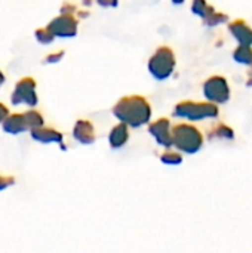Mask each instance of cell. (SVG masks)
<instances>
[{
    "label": "cell",
    "mask_w": 252,
    "mask_h": 253,
    "mask_svg": "<svg viewBox=\"0 0 252 253\" xmlns=\"http://www.w3.org/2000/svg\"><path fill=\"white\" fill-rule=\"evenodd\" d=\"M175 65H177L175 53L169 46L157 47L153 52V55L149 58V62H147L149 73L157 82L168 80L172 76V73L175 70Z\"/></svg>",
    "instance_id": "cell-2"
},
{
    "label": "cell",
    "mask_w": 252,
    "mask_h": 253,
    "mask_svg": "<svg viewBox=\"0 0 252 253\" xmlns=\"http://www.w3.org/2000/svg\"><path fill=\"white\" fill-rule=\"evenodd\" d=\"M171 135H172V147L178 148L180 151L195 153L202 145V135L192 125L180 123L171 129Z\"/></svg>",
    "instance_id": "cell-3"
},
{
    "label": "cell",
    "mask_w": 252,
    "mask_h": 253,
    "mask_svg": "<svg viewBox=\"0 0 252 253\" xmlns=\"http://www.w3.org/2000/svg\"><path fill=\"white\" fill-rule=\"evenodd\" d=\"M248 84L250 86H252V70L248 73Z\"/></svg>",
    "instance_id": "cell-27"
},
{
    "label": "cell",
    "mask_w": 252,
    "mask_h": 253,
    "mask_svg": "<svg viewBox=\"0 0 252 253\" xmlns=\"http://www.w3.org/2000/svg\"><path fill=\"white\" fill-rule=\"evenodd\" d=\"M10 113H9V108L3 104V102H0V125L3 123V120L9 116Z\"/></svg>",
    "instance_id": "cell-24"
},
{
    "label": "cell",
    "mask_w": 252,
    "mask_h": 253,
    "mask_svg": "<svg viewBox=\"0 0 252 253\" xmlns=\"http://www.w3.org/2000/svg\"><path fill=\"white\" fill-rule=\"evenodd\" d=\"M4 82H6V76H4V73L1 71V68H0V87L4 84Z\"/></svg>",
    "instance_id": "cell-25"
},
{
    "label": "cell",
    "mask_w": 252,
    "mask_h": 253,
    "mask_svg": "<svg viewBox=\"0 0 252 253\" xmlns=\"http://www.w3.org/2000/svg\"><path fill=\"white\" fill-rule=\"evenodd\" d=\"M34 37H36V40L40 43V44H52L53 42H55V37L52 36V33L46 28V27H43V28H37L36 31H34Z\"/></svg>",
    "instance_id": "cell-17"
},
{
    "label": "cell",
    "mask_w": 252,
    "mask_h": 253,
    "mask_svg": "<svg viewBox=\"0 0 252 253\" xmlns=\"http://www.w3.org/2000/svg\"><path fill=\"white\" fill-rule=\"evenodd\" d=\"M203 22H205V25H208V27H217V25H220V24L229 22V16H227L226 13H221V12L214 10L206 19H203Z\"/></svg>",
    "instance_id": "cell-18"
},
{
    "label": "cell",
    "mask_w": 252,
    "mask_h": 253,
    "mask_svg": "<svg viewBox=\"0 0 252 253\" xmlns=\"http://www.w3.org/2000/svg\"><path fill=\"white\" fill-rule=\"evenodd\" d=\"M30 135L36 142H40V144H58V145L64 147V144H62L64 142V135L59 130L53 129V127L42 126V127L30 130Z\"/></svg>",
    "instance_id": "cell-10"
},
{
    "label": "cell",
    "mask_w": 252,
    "mask_h": 253,
    "mask_svg": "<svg viewBox=\"0 0 252 253\" xmlns=\"http://www.w3.org/2000/svg\"><path fill=\"white\" fill-rule=\"evenodd\" d=\"M218 114L217 105L212 102H193V101H183L175 105L174 116L180 119H187L192 122L211 119Z\"/></svg>",
    "instance_id": "cell-4"
},
{
    "label": "cell",
    "mask_w": 252,
    "mask_h": 253,
    "mask_svg": "<svg viewBox=\"0 0 252 253\" xmlns=\"http://www.w3.org/2000/svg\"><path fill=\"white\" fill-rule=\"evenodd\" d=\"M233 59L239 64L252 67V46H238L233 52Z\"/></svg>",
    "instance_id": "cell-16"
},
{
    "label": "cell",
    "mask_w": 252,
    "mask_h": 253,
    "mask_svg": "<svg viewBox=\"0 0 252 253\" xmlns=\"http://www.w3.org/2000/svg\"><path fill=\"white\" fill-rule=\"evenodd\" d=\"M203 95L209 102L223 104L230 96L227 80L221 76H212L203 83Z\"/></svg>",
    "instance_id": "cell-7"
},
{
    "label": "cell",
    "mask_w": 252,
    "mask_h": 253,
    "mask_svg": "<svg viewBox=\"0 0 252 253\" xmlns=\"http://www.w3.org/2000/svg\"><path fill=\"white\" fill-rule=\"evenodd\" d=\"M24 119H25V125L28 127V132L33 130V129H37V127H42L45 126V119L42 116V113H39L37 110L34 108H30L27 110L25 113H22Z\"/></svg>",
    "instance_id": "cell-14"
},
{
    "label": "cell",
    "mask_w": 252,
    "mask_h": 253,
    "mask_svg": "<svg viewBox=\"0 0 252 253\" xmlns=\"http://www.w3.org/2000/svg\"><path fill=\"white\" fill-rule=\"evenodd\" d=\"M129 141V127L123 123H117L108 133V144L113 150L122 148Z\"/></svg>",
    "instance_id": "cell-13"
},
{
    "label": "cell",
    "mask_w": 252,
    "mask_h": 253,
    "mask_svg": "<svg viewBox=\"0 0 252 253\" xmlns=\"http://www.w3.org/2000/svg\"><path fill=\"white\" fill-rule=\"evenodd\" d=\"M120 0H95V3L101 7H117Z\"/></svg>",
    "instance_id": "cell-23"
},
{
    "label": "cell",
    "mask_w": 252,
    "mask_h": 253,
    "mask_svg": "<svg viewBox=\"0 0 252 253\" xmlns=\"http://www.w3.org/2000/svg\"><path fill=\"white\" fill-rule=\"evenodd\" d=\"M171 1H172L174 4H177V6H178V4H183V3H184L186 0H171Z\"/></svg>",
    "instance_id": "cell-28"
},
{
    "label": "cell",
    "mask_w": 252,
    "mask_h": 253,
    "mask_svg": "<svg viewBox=\"0 0 252 253\" xmlns=\"http://www.w3.org/2000/svg\"><path fill=\"white\" fill-rule=\"evenodd\" d=\"M111 113L119 120V123L126 125L129 129H137L150 123L151 105L141 95H129L120 98L113 105Z\"/></svg>",
    "instance_id": "cell-1"
},
{
    "label": "cell",
    "mask_w": 252,
    "mask_h": 253,
    "mask_svg": "<svg viewBox=\"0 0 252 253\" xmlns=\"http://www.w3.org/2000/svg\"><path fill=\"white\" fill-rule=\"evenodd\" d=\"M215 9L208 4L206 0H192V12L198 16H201L202 19H206Z\"/></svg>",
    "instance_id": "cell-15"
},
{
    "label": "cell",
    "mask_w": 252,
    "mask_h": 253,
    "mask_svg": "<svg viewBox=\"0 0 252 253\" xmlns=\"http://www.w3.org/2000/svg\"><path fill=\"white\" fill-rule=\"evenodd\" d=\"M229 33L236 39L239 46H252V28L242 19L229 22Z\"/></svg>",
    "instance_id": "cell-11"
},
{
    "label": "cell",
    "mask_w": 252,
    "mask_h": 253,
    "mask_svg": "<svg viewBox=\"0 0 252 253\" xmlns=\"http://www.w3.org/2000/svg\"><path fill=\"white\" fill-rule=\"evenodd\" d=\"M160 160L166 165H178L181 162V156L177 153H172V151H165L160 156Z\"/></svg>",
    "instance_id": "cell-19"
},
{
    "label": "cell",
    "mask_w": 252,
    "mask_h": 253,
    "mask_svg": "<svg viewBox=\"0 0 252 253\" xmlns=\"http://www.w3.org/2000/svg\"><path fill=\"white\" fill-rule=\"evenodd\" d=\"M46 28L52 33L55 39H71L77 36L79 31V19L74 15L59 13L50 22H48Z\"/></svg>",
    "instance_id": "cell-6"
},
{
    "label": "cell",
    "mask_w": 252,
    "mask_h": 253,
    "mask_svg": "<svg viewBox=\"0 0 252 253\" xmlns=\"http://www.w3.org/2000/svg\"><path fill=\"white\" fill-rule=\"evenodd\" d=\"M15 184V178L13 176H7V175H0V191L12 187Z\"/></svg>",
    "instance_id": "cell-22"
},
{
    "label": "cell",
    "mask_w": 252,
    "mask_h": 253,
    "mask_svg": "<svg viewBox=\"0 0 252 253\" xmlns=\"http://www.w3.org/2000/svg\"><path fill=\"white\" fill-rule=\"evenodd\" d=\"M77 6L73 3V1H64L62 4H61V7H59V12L61 13H65V15H74L76 16V13H77Z\"/></svg>",
    "instance_id": "cell-20"
},
{
    "label": "cell",
    "mask_w": 252,
    "mask_h": 253,
    "mask_svg": "<svg viewBox=\"0 0 252 253\" xmlns=\"http://www.w3.org/2000/svg\"><path fill=\"white\" fill-rule=\"evenodd\" d=\"M171 122L165 117L157 119L156 122L149 125V133L156 139V142L165 148L172 147V135H171Z\"/></svg>",
    "instance_id": "cell-8"
},
{
    "label": "cell",
    "mask_w": 252,
    "mask_h": 253,
    "mask_svg": "<svg viewBox=\"0 0 252 253\" xmlns=\"http://www.w3.org/2000/svg\"><path fill=\"white\" fill-rule=\"evenodd\" d=\"M10 104L27 105L28 108H34L39 104L37 83L33 77H22L16 82L10 95Z\"/></svg>",
    "instance_id": "cell-5"
},
{
    "label": "cell",
    "mask_w": 252,
    "mask_h": 253,
    "mask_svg": "<svg viewBox=\"0 0 252 253\" xmlns=\"http://www.w3.org/2000/svg\"><path fill=\"white\" fill-rule=\"evenodd\" d=\"M64 58V50H56L52 53H48L45 58V64H58Z\"/></svg>",
    "instance_id": "cell-21"
},
{
    "label": "cell",
    "mask_w": 252,
    "mask_h": 253,
    "mask_svg": "<svg viewBox=\"0 0 252 253\" xmlns=\"http://www.w3.org/2000/svg\"><path fill=\"white\" fill-rule=\"evenodd\" d=\"M1 127H3V130H4L6 133H9V135H19V133H24V132L28 130L22 113L9 114V116L3 120Z\"/></svg>",
    "instance_id": "cell-12"
},
{
    "label": "cell",
    "mask_w": 252,
    "mask_h": 253,
    "mask_svg": "<svg viewBox=\"0 0 252 253\" xmlns=\"http://www.w3.org/2000/svg\"><path fill=\"white\" fill-rule=\"evenodd\" d=\"M73 138L82 145H92L95 142V127L89 120L80 119L73 127Z\"/></svg>",
    "instance_id": "cell-9"
},
{
    "label": "cell",
    "mask_w": 252,
    "mask_h": 253,
    "mask_svg": "<svg viewBox=\"0 0 252 253\" xmlns=\"http://www.w3.org/2000/svg\"><path fill=\"white\" fill-rule=\"evenodd\" d=\"M82 3H83V6H86V7H89L92 3H95V0H82Z\"/></svg>",
    "instance_id": "cell-26"
}]
</instances>
